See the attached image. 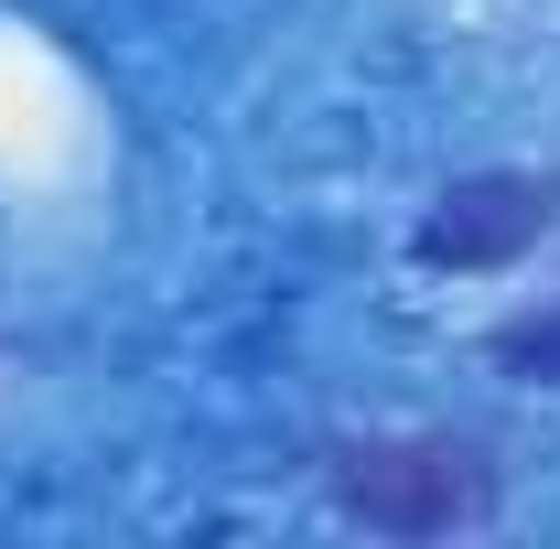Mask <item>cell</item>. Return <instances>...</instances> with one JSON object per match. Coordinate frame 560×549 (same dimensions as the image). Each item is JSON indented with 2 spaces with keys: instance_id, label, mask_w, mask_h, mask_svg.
<instances>
[{
  "instance_id": "1",
  "label": "cell",
  "mask_w": 560,
  "mask_h": 549,
  "mask_svg": "<svg viewBox=\"0 0 560 549\" xmlns=\"http://www.w3.org/2000/svg\"><path fill=\"white\" fill-rule=\"evenodd\" d=\"M335 506L377 539H464L506 506L495 453L464 431H366L335 442Z\"/></svg>"
},
{
  "instance_id": "2",
  "label": "cell",
  "mask_w": 560,
  "mask_h": 549,
  "mask_svg": "<svg viewBox=\"0 0 560 549\" xmlns=\"http://www.w3.org/2000/svg\"><path fill=\"white\" fill-rule=\"evenodd\" d=\"M560 226V173H464L420 215V270H506Z\"/></svg>"
},
{
  "instance_id": "3",
  "label": "cell",
  "mask_w": 560,
  "mask_h": 549,
  "mask_svg": "<svg viewBox=\"0 0 560 549\" xmlns=\"http://www.w3.org/2000/svg\"><path fill=\"white\" fill-rule=\"evenodd\" d=\"M495 366H517V377L560 388V302H550V313H517V324H495Z\"/></svg>"
}]
</instances>
